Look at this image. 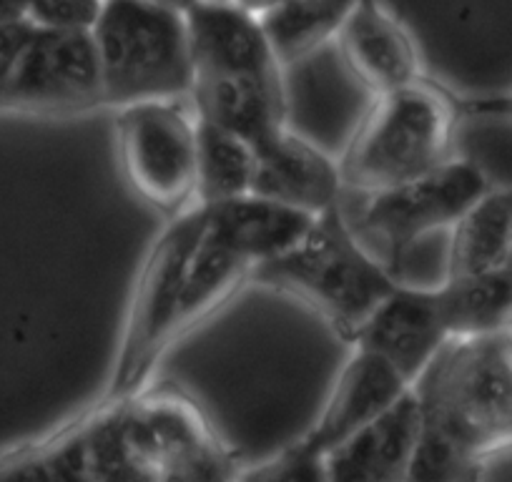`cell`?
<instances>
[{"mask_svg":"<svg viewBox=\"0 0 512 482\" xmlns=\"http://www.w3.org/2000/svg\"><path fill=\"white\" fill-rule=\"evenodd\" d=\"M31 3L33 0H0V26L31 21Z\"/></svg>","mask_w":512,"mask_h":482,"instance_id":"cell-26","label":"cell"},{"mask_svg":"<svg viewBox=\"0 0 512 482\" xmlns=\"http://www.w3.org/2000/svg\"><path fill=\"white\" fill-rule=\"evenodd\" d=\"M118 412L128 452L151 475L216 435L199 405L179 392H141L118 405Z\"/></svg>","mask_w":512,"mask_h":482,"instance_id":"cell-15","label":"cell"},{"mask_svg":"<svg viewBox=\"0 0 512 482\" xmlns=\"http://www.w3.org/2000/svg\"><path fill=\"white\" fill-rule=\"evenodd\" d=\"M420 417V400L410 390L390 412L324 455L327 482H407Z\"/></svg>","mask_w":512,"mask_h":482,"instance_id":"cell-14","label":"cell"},{"mask_svg":"<svg viewBox=\"0 0 512 482\" xmlns=\"http://www.w3.org/2000/svg\"><path fill=\"white\" fill-rule=\"evenodd\" d=\"M349 71L374 93L420 81V53L407 28L382 6V0H357L337 33Z\"/></svg>","mask_w":512,"mask_h":482,"instance_id":"cell-13","label":"cell"},{"mask_svg":"<svg viewBox=\"0 0 512 482\" xmlns=\"http://www.w3.org/2000/svg\"><path fill=\"white\" fill-rule=\"evenodd\" d=\"M159 3H164V6L174 8V11L186 13V11H189L191 6H196V3H199V0H159Z\"/></svg>","mask_w":512,"mask_h":482,"instance_id":"cell-28","label":"cell"},{"mask_svg":"<svg viewBox=\"0 0 512 482\" xmlns=\"http://www.w3.org/2000/svg\"><path fill=\"white\" fill-rule=\"evenodd\" d=\"M512 247V189H490L455 226L445 279L505 269Z\"/></svg>","mask_w":512,"mask_h":482,"instance_id":"cell-18","label":"cell"},{"mask_svg":"<svg viewBox=\"0 0 512 482\" xmlns=\"http://www.w3.org/2000/svg\"><path fill=\"white\" fill-rule=\"evenodd\" d=\"M241 462L231 447L219 435L209 437L201 445L191 447L184 455L174 457L159 467L154 475L156 482H236Z\"/></svg>","mask_w":512,"mask_h":482,"instance_id":"cell-23","label":"cell"},{"mask_svg":"<svg viewBox=\"0 0 512 482\" xmlns=\"http://www.w3.org/2000/svg\"><path fill=\"white\" fill-rule=\"evenodd\" d=\"M196 76L234 78L269 91H284L282 71L259 18L239 3L199 0L186 11Z\"/></svg>","mask_w":512,"mask_h":482,"instance_id":"cell-9","label":"cell"},{"mask_svg":"<svg viewBox=\"0 0 512 482\" xmlns=\"http://www.w3.org/2000/svg\"><path fill=\"white\" fill-rule=\"evenodd\" d=\"M249 282L299 299L352 344L400 279L357 239L337 204L289 252L259 264Z\"/></svg>","mask_w":512,"mask_h":482,"instance_id":"cell-1","label":"cell"},{"mask_svg":"<svg viewBox=\"0 0 512 482\" xmlns=\"http://www.w3.org/2000/svg\"><path fill=\"white\" fill-rule=\"evenodd\" d=\"M450 342L442 292L437 287H410L400 282L369 317L352 347L369 349L387 359L410 387L417 385L440 349Z\"/></svg>","mask_w":512,"mask_h":482,"instance_id":"cell-10","label":"cell"},{"mask_svg":"<svg viewBox=\"0 0 512 482\" xmlns=\"http://www.w3.org/2000/svg\"><path fill=\"white\" fill-rule=\"evenodd\" d=\"M420 412L407 482H485L490 462L482 460L445 417L422 405Z\"/></svg>","mask_w":512,"mask_h":482,"instance_id":"cell-22","label":"cell"},{"mask_svg":"<svg viewBox=\"0 0 512 482\" xmlns=\"http://www.w3.org/2000/svg\"><path fill=\"white\" fill-rule=\"evenodd\" d=\"M236 482H327V462L324 455L294 440L277 455L241 467Z\"/></svg>","mask_w":512,"mask_h":482,"instance_id":"cell-24","label":"cell"},{"mask_svg":"<svg viewBox=\"0 0 512 482\" xmlns=\"http://www.w3.org/2000/svg\"><path fill=\"white\" fill-rule=\"evenodd\" d=\"M505 269H507V272L512 274V247H510V257H507V264H505Z\"/></svg>","mask_w":512,"mask_h":482,"instance_id":"cell-30","label":"cell"},{"mask_svg":"<svg viewBox=\"0 0 512 482\" xmlns=\"http://www.w3.org/2000/svg\"><path fill=\"white\" fill-rule=\"evenodd\" d=\"M357 0H294L259 16L279 66L287 68L329 41H337Z\"/></svg>","mask_w":512,"mask_h":482,"instance_id":"cell-21","label":"cell"},{"mask_svg":"<svg viewBox=\"0 0 512 482\" xmlns=\"http://www.w3.org/2000/svg\"><path fill=\"white\" fill-rule=\"evenodd\" d=\"M412 390L482 460L512 452V329L450 339Z\"/></svg>","mask_w":512,"mask_h":482,"instance_id":"cell-5","label":"cell"},{"mask_svg":"<svg viewBox=\"0 0 512 482\" xmlns=\"http://www.w3.org/2000/svg\"><path fill=\"white\" fill-rule=\"evenodd\" d=\"M457 106L420 78L374 96L337 159L344 194H374L430 174L455 156Z\"/></svg>","mask_w":512,"mask_h":482,"instance_id":"cell-2","label":"cell"},{"mask_svg":"<svg viewBox=\"0 0 512 482\" xmlns=\"http://www.w3.org/2000/svg\"><path fill=\"white\" fill-rule=\"evenodd\" d=\"M244 11H249L251 16H264V13L274 11L279 6H287V3H294V0H236Z\"/></svg>","mask_w":512,"mask_h":482,"instance_id":"cell-27","label":"cell"},{"mask_svg":"<svg viewBox=\"0 0 512 482\" xmlns=\"http://www.w3.org/2000/svg\"><path fill=\"white\" fill-rule=\"evenodd\" d=\"M206 3H236V0H206Z\"/></svg>","mask_w":512,"mask_h":482,"instance_id":"cell-31","label":"cell"},{"mask_svg":"<svg viewBox=\"0 0 512 482\" xmlns=\"http://www.w3.org/2000/svg\"><path fill=\"white\" fill-rule=\"evenodd\" d=\"M256 151L239 136L196 118L194 204L216 206L251 194Z\"/></svg>","mask_w":512,"mask_h":482,"instance_id":"cell-19","label":"cell"},{"mask_svg":"<svg viewBox=\"0 0 512 482\" xmlns=\"http://www.w3.org/2000/svg\"><path fill=\"white\" fill-rule=\"evenodd\" d=\"M209 224V209L191 204L171 216L146 252L123 317L116 362L96 410L131 402L146 392L151 372L176 344V317L186 277Z\"/></svg>","mask_w":512,"mask_h":482,"instance_id":"cell-4","label":"cell"},{"mask_svg":"<svg viewBox=\"0 0 512 482\" xmlns=\"http://www.w3.org/2000/svg\"><path fill=\"white\" fill-rule=\"evenodd\" d=\"M206 209L211 226L229 236L241 252L249 254L256 267L289 252L297 241L304 239L317 219L254 194Z\"/></svg>","mask_w":512,"mask_h":482,"instance_id":"cell-17","label":"cell"},{"mask_svg":"<svg viewBox=\"0 0 512 482\" xmlns=\"http://www.w3.org/2000/svg\"><path fill=\"white\" fill-rule=\"evenodd\" d=\"M254 269V259L241 252L229 236L214 229L209 221L186 277L184 297L176 317V342L184 339L196 324L209 319L221 304L229 302L241 284L249 282Z\"/></svg>","mask_w":512,"mask_h":482,"instance_id":"cell-16","label":"cell"},{"mask_svg":"<svg viewBox=\"0 0 512 482\" xmlns=\"http://www.w3.org/2000/svg\"><path fill=\"white\" fill-rule=\"evenodd\" d=\"M497 106H502V108H507V111H512V96L510 98H502V101H495Z\"/></svg>","mask_w":512,"mask_h":482,"instance_id":"cell-29","label":"cell"},{"mask_svg":"<svg viewBox=\"0 0 512 482\" xmlns=\"http://www.w3.org/2000/svg\"><path fill=\"white\" fill-rule=\"evenodd\" d=\"M492 181L472 159L452 156L430 174L392 189L354 196L357 206H344L349 226L359 241H377L387 254V267L397 277L405 254L415 241L440 229H452L482 196ZM400 279V277H397Z\"/></svg>","mask_w":512,"mask_h":482,"instance_id":"cell-6","label":"cell"},{"mask_svg":"<svg viewBox=\"0 0 512 482\" xmlns=\"http://www.w3.org/2000/svg\"><path fill=\"white\" fill-rule=\"evenodd\" d=\"M450 339L485 337L512 329V274L497 269L440 284Z\"/></svg>","mask_w":512,"mask_h":482,"instance_id":"cell-20","label":"cell"},{"mask_svg":"<svg viewBox=\"0 0 512 482\" xmlns=\"http://www.w3.org/2000/svg\"><path fill=\"white\" fill-rule=\"evenodd\" d=\"M33 33H36V26L31 21L23 23H3L0 26V91L11 78L13 68L21 61L23 51L31 43Z\"/></svg>","mask_w":512,"mask_h":482,"instance_id":"cell-25","label":"cell"},{"mask_svg":"<svg viewBox=\"0 0 512 482\" xmlns=\"http://www.w3.org/2000/svg\"><path fill=\"white\" fill-rule=\"evenodd\" d=\"M251 194L319 216L342 204L344 184L337 161L287 126L256 149Z\"/></svg>","mask_w":512,"mask_h":482,"instance_id":"cell-12","label":"cell"},{"mask_svg":"<svg viewBox=\"0 0 512 482\" xmlns=\"http://www.w3.org/2000/svg\"><path fill=\"white\" fill-rule=\"evenodd\" d=\"M412 387L400 372L369 349L352 347L317 422L299 437L309 450L327 455L337 445L390 412Z\"/></svg>","mask_w":512,"mask_h":482,"instance_id":"cell-11","label":"cell"},{"mask_svg":"<svg viewBox=\"0 0 512 482\" xmlns=\"http://www.w3.org/2000/svg\"><path fill=\"white\" fill-rule=\"evenodd\" d=\"M91 36L103 106L189 101L194 58L186 13L159 0H101Z\"/></svg>","mask_w":512,"mask_h":482,"instance_id":"cell-3","label":"cell"},{"mask_svg":"<svg viewBox=\"0 0 512 482\" xmlns=\"http://www.w3.org/2000/svg\"><path fill=\"white\" fill-rule=\"evenodd\" d=\"M0 106L81 111L103 106L96 43L83 28H38L0 91Z\"/></svg>","mask_w":512,"mask_h":482,"instance_id":"cell-8","label":"cell"},{"mask_svg":"<svg viewBox=\"0 0 512 482\" xmlns=\"http://www.w3.org/2000/svg\"><path fill=\"white\" fill-rule=\"evenodd\" d=\"M116 149L128 184L146 204L176 216L194 204L196 113L184 101L118 108Z\"/></svg>","mask_w":512,"mask_h":482,"instance_id":"cell-7","label":"cell"}]
</instances>
